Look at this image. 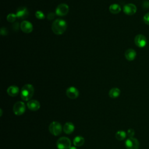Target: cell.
<instances>
[{
  "label": "cell",
  "mask_w": 149,
  "mask_h": 149,
  "mask_svg": "<svg viewBox=\"0 0 149 149\" xmlns=\"http://www.w3.org/2000/svg\"><path fill=\"white\" fill-rule=\"evenodd\" d=\"M67 23L65 20L61 19H56L53 22L51 29L54 34L56 35L62 34L66 30Z\"/></svg>",
  "instance_id": "6da1fadb"
},
{
  "label": "cell",
  "mask_w": 149,
  "mask_h": 149,
  "mask_svg": "<svg viewBox=\"0 0 149 149\" xmlns=\"http://www.w3.org/2000/svg\"><path fill=\"white\" fill-rule=\"evenodd\" d=\"M34 92V88L33 85L26 84L23 86L20 91L21 98L24 101H29L33 97Z\"/></svg>",
  "instance_id": "7a4b0ae2"
},
{
  "label": "cell",
  "mask_w": 149,
  "mask_h": 149,
  "mask_svg": "<svg viewBox=\"0 0 149 149\" xmlns=\"http://www.w3.org/2000/svg\"><path fill=\"white\" fill-rule=\"evenodd\" d=\"M56 147L58 149H69L71 147V141L66 137H61L56 141Z\"/></svg>",
  "instance_id": "3957f363"
},
{
  "label": "cell",
  "mask_w": 149,
  "mask_h": 149,
  "mask_svg": "<svg viewBox=\"0 0 149 149\" xmlns=\"http://www.w3.org/2000/svg\"><path fill=\"white\" fill-rule=\"evenodd\" d=\"M62 127L61 124L56 121H54L49 126V130L54 136H58L62 132Z\"/></svg>",
  "instance_id": "277c9868"
},
{
  "label": "cell",
  "mask_w": 149,
  "mask_h": 149,
  "mask_svg": "<svg viewBox=\"0 0 149 149\" xmlns=\"http://www.w3.org/2000/svg\"><path fill=\"white\" fill-rule=\"evenodd\" d=\"M26 111V105L22 101L16 102L13 107V113L16 115H21L24 113Z\"/></svg>",
  "instance_id": "5b68a950"
},
{
  "label": "cell",
  "mask_w": 149,
  "mask_h": 149,
  "mask_svg": "<svg viewBox=\"0 0 149 149\" xmlns=\"http://www.w3.org/2000/svg\"><path fill=\"white\" fill-rule=\"evenodd\" d=\"M125 147L127 149H139L140 143L138 140L134 137H129L125 141Z\"/></svg>",
  "instance_id": "8992f818"
},
{
  "label": "cell",
  "mask_w": 149,
  "mask_h": 149,
  "mask_svg": "<svg viewBox=\"0 0 149 149\" xmlns=\"http://www.w3.org/2000/svg\"><path fill=\"white\" fill-rule=\"evenodd\" d=\"M69 8L67 4L66 3H61L56 8L55 13L58 16H63L68 14Z\"/></svg>",
  "instance_id": "52a82bcc"
},
{
  "label": "cell",
  "mask_w": 149,
  "mask_h": 149,
  "mask_svg": "<svg viewBox=\"0 0 149 149\" xmlns=\"http://www.w3.org/2000/svg\"><path fill=\"white\" fill-rule=\"evenodd\" d=\"M135 44L139 48H143L147 44V39L143 34H138L134 38Z\"/></svg>",
  "instance_id": "ba28073f"
},
{
  "label": "cell",
  "mask_w": 149,
  "mask_h": 149,
  "mask_svg": "<svg viewBox=\"0 0 149 149\" xmlns=\"http://www.w3.org/2000/svg\"><path fill=\"white\" fill-rule=\"evenodd\" d=\"M66 94L67 97L70 99H76L78 97L79 92L76 87L71 86L67 88L66 91Z\"/></svg>",
  "instance_id": "9c48e42d"
},
{
  "label": "cell",
  "mask_w": 149,
  "mask_h": 149,
  "mask_svg": "<svg viewBox=\"0 0 149 149\" xmlns=\"http://www.w3.org/2000/svg\"><path fill=\"white\" fill-rule=\"evenodd\" d=\"M17 18L20 19H24L27 17L29 16V11L26 7L20 6L17 8L16 13Z\"/></svg>",
  "instance_id": "30bf717a"
},
{
  "label": "cell",
  "mask_w": 149,
  "mask_h": 149,
  "mask_svg": "<svg viewBox=\"0 0 149 149\" xmlns=\"http://www.w3.org/2000/svg\"><path fill=\"white\" fill-rule=\"evenodd\" d=\"M123 10L125 14L131 16L136 12L137 8L136 5L133 3H127L123 6Z\"/></svg>",
  "instance_id": "8fae6325"
},
{
  "label": "cell",
  "mask_w": 149,
  "mask_h": 149,
  "mask_svg": "<svg viewBox=\"0 0 149 149\" xmlns=\"http://www.w3.org/2000/svg\"><path fill=\"white\" fill-rule=\"evenodd\" d=\"M20 29L25 33H30L33 31V27L32 24L27 20H24L20 23Z\"/></svg>",
  "instance_id": "7c38bea8"
},
{
  "label": "cell",
  "mask_w": 149,
  "mask_h": 149,
  "mask_svg": "<svg viewBox=\"0 0 149 149\" xmlns=\"http://www.w3.org/2000/svg\"><path fill=\"white\" fill-rule=\"evenodd\" d=\"M27 107L29 109L33 111H36L39 109L40 108V102L36 100H32L28 101L27 103Z\"/></svg>",
  "instance_id": "4fadbf2b"
},
{
  "label": "cell",
  "mask_w": 149,
  "mask_h": 149,
  "mask_svg": "<svg viewBox=\"0 0 149 149\" xmlns=\"http://www.w3.org/2000/svg\"><path fill=\"white\" fill-rule=\"evenodd\" d=\"M125 56L127 60L129 61H133L135 59L136 56V52L134 49L129 48L125 51Z\"/></svg>",
  "instance_id": "5bb4252c"
},
{
  "label": "cell",
  "mask_w": 149,
  "mask_h": 149,
  "mask_svg": "<svg viewBox=\"0 0 149 149\" xmlns=\"http://www.w3.org/2000/svg\"><path fill=\"white\" fill-rule=\"evenodd\" d=\"M19 93V88L16 86H10L7 89V93L11 97L16 96Z\"/></svg>",
  "instance_id": "9a60e30c"
},
{
  "label": "cell",
  "mask_w": 149,
  "mask_h": 149,
  "mask_svg": "<svg viewBox=\"0 0 149 149\" xmlns=\"http://www.w3.org/2000/svg\"><path fill=\"white\" fill-rule=\"evenodd\" d=\"M74 130V125L72 122H66L63 127V130L66 134H70Z\"/></svg>",
  "instance_id": "2e32d148"
},
{
  "label": "cell",
  "mask_w": 149,
  "mask_h": 149,
  "mask_svg": "<svg viewBox=\"0 0 149 149\" xmlns=\"http://www.w3.org/2000/svg\"><path fill=\"white\" fill-rule=\"evenodd\" d=\"M109 10L111 13L113 14H118L120 12L121 8L119 5L116 3H113L109 6Z\"/></svg>",
  "instance_id": "e0dca14e"
},
{
  "label": "cell",
  "mask_w": 149,
  "mask_h": 149,
  "mask_svg": "<svg viewBox=\"0 0 149 149\" xmlns=\"http://www.w3.org/2000/svg\"><path fill=\"white\" fill-rule=\"evenodd\" d=\"M120 94V90L116 87L111 88L109 91V96L112 98H116L119 96Z\"/></svg>",
  "instance_id": "ac0fdd59"
},
{
  "label": "cell",
  "mask_w": 149,
  "mask_h": 149,
  "mask_svg": "<svg viewBox=\"0 0 149 149\" xmlns=\"http://www.w3.org/2000/svg\"><path fill=\"white\" fill-rule=\"evenodd\" d=\"M73 143L75 146H77V147L81 146L84 143V137L80 136H76L74 138Z\"/></svg>",
  "instance_id": "d6986e66"
},
{
  "label": "cell",
  "mask_w": 149,
  "mask_h": 149,
  "mask_svg": "<svg viewBox=\"0 0 149 149\" xmlns=\"http://www.w3.org/2000/svg\"><path fill=\"white\" fill-rule=\"evenodd\" d=\"M126 137V133L123 130H119L115 134V137L117 140L120 141L124 140Z\"/></svg>",
  "instance_id": "ffe728a7"
},
{
  "label": "cell",
  "mask_w": 149,
  "mask_h": 149,
  "mask_svg": "<svg viewBox=\"0 0 149 149\" xmlns=\"http://www.w3.org/2000/svg\"><path fill=\"white\" fill-rule=\"evenodd\" d=\"M16 18H17V16L16 14H14V13H9V15H8L6 17L7 20L10 23L14 22L16 20Z\"/></svg>",
  "instance_id": "44dd1931"
},
{
  "label": "cell",
  "mask_w": 149,
  "mask_h": 149,
  "mask_svg": "<svg viewBox=\"0 0 149 149\" xmlns=\"http://www.w3.org/2000/svg\"><path fill=\"white\" fill-rule=\"evenodd\" d=\"M35 16L38 19H44L45 18V15H44V13L40 10L36 11V12L35 13Z\"/></svg>",
  "instance_id": "7402d4cb"
},
{
  "label": "cell",
  "mask_w": 149,
  "mask_h": 149,
  "mask_svg": "<svg viewBox=\"0 0 149 149\" xmlns=\"http://www.w3.org/2000/svg\"><path fill=\"white\" fill-rule=\"evenodd\" d=\"M134 133V130L133 129H129L127 131V135L129 136V137H133Z\"/></svg>",
  "instance_id": "603a6c76"
},
{
  "label": "cell",
  "mask_w": 149,
  "mask_h": 149,
  "mask_svg": "<svg viewBox=\"0 0 149 149\" xmlns=\"http://www.w3.org/2000/svg\"><path fill=\"white\" fill-rule=\"evenodd\" d=\"M143 21L146 24L149 25V12L145 14L143 17Z\"/></svg>",
  "instance_id": "cb8c5ba5"
},
{
  "label": "cell",
  "mask_w": 149,
  "mask_h": 149,
  "mask_svg": "<svg viewBox=\"0 0 149 149\" xmlns=\"http://www.w3.org/2000/svg\"><path fill=\"white\" fill-rule=\"evenodd\" d=\"M54 16H55V14L54 13H52V12H50L47 15V19L49 20H52L54 19Z\"/></svg>",
  "instance_id": "d4e9b609"
},
{
  "label": "cell",
  "mask_w": 149,
  "mask_h": 149,
  "mask_svg": "<svg viewBox=\"0 0 149 149\" xmlns=\"http://www.w3.org/2000/svg\"><path fill=\"white\" fill-rule=\"evenodd\" d=\"M1 35L2 34V36H6L8 34V31H7L6 29L4 28V27L1 28Z\"/></svg>",
  "instance_id": "484cf974"
},
{
  "label": "cell",
  "mask_w": 149,
  "mask_h": 149,
  "mask_svg": "<svg viewBox=\"0 0 149 149\" xmlns=\"http://www.w3.org/2000/svg\"><path fill=\"white\" fill-rule=\"evenodd\" d=\"M69 149H77L75 147H70Z\"/></svg>",
  "instance_id": "4316f807"
}]
</instances>
